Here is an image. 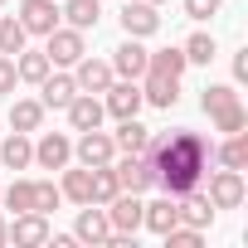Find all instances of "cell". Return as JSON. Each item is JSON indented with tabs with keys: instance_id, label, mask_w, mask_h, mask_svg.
I'll use <instances>...</instances> for the list:
<instances>
[{
	"instance_id": "9a60e30c",
	"label": "cell",
	"mask_w": 248,
	"mask_h": 248,
	"mask_svg": "<svg viewBox=\"0 0 248 248\" xmlns=\"http://www.w3.org/2000/svg\"><path fill=\"white\" fill-rule=\"evenodd\" d=\"M175 224H180V200H175V195L141 204V229H151V233H166V229H175Z\"/></svg>"
},
{
	"instance_id": "74e56055",
	"label": "cell",
	"mask_w": 248,
	"mask_h": 248,
	"mask_svg": "<svg viewBox=\"0 0 248 248\" xmlns=\"http://www.w3.org/2000/svg\"><path fill=\"white\" fill-rule=\"evenodd\" d=\"M0 243H10V224L5 219H0Z\"/></svg>"
},
{
	"instance_id": "5bb4252c",
	"label": "cell",
	"mask_w": 248,
	"mask_h": 248,
	"mask_svg": "<svg viewBox=\"0 0 248 248\" xmlns=\"http://www.w3.org/2000/svg\"><path fill=\"white\" fill-rule=\"evenodd\" d=\"M34 161H39L44 170H63V166L73 161V141H68L63 132H49V137H39V146H34Z\"/></svg>"
},
{
	"instance_id": "8fae6325",
	"label": "cell",
	"mask_w": 248,
	"mask_h": 248,
	"mask_svg": "<svg viewBox=\"0 0 248 248\" xmlns=\"http://www.w3.org/2000/svg\"><path fill=\"white\" fill-rule=\"evenodd\" d=\"M102 107H107V117L127 122V117H137V112H141V88H137L132 78H127V83H112V88H107V102H102Z\"/></svg>"
},
{
	"instance_id": "ffe728a7",
	"label": "cell",
	"mask_w": 248,
	"mask_h": 248,
	"mask_svg": "<svg viewBox=\"0 0 248 248\" xmlns=\"http://www.w3.org/2000/svg\"><path fill=\"white\" fill-rule=\"evenodd\" d=\"M73 93H78L73 73H49V78L39 83V102H44V107H68V102H73Z\"/></svg>"
},
{
	"instance_id": "f1b7e54d",
	"label": "cell",
	"mask_w": 248,
	"mask_h": 248,
	"mask_svg": "<svg viewBox=\"0 0 248 248\" xmlns=\"http://www.w3.org/2000/svg\"><path fill=\"white\" fill-rule=\"evenodd\" d=\"M0 200H5V209H15V214H30L34 209V180H15L10 190H0Z\"/></svg>"
},
{
	"instance_id": "1f68e13d",
	"label": "cell",
	"mask_w": 248,
	"mask_h": 248,
	"mask_svg": "<svg viewBox=\"0 0 248 248\" xmlns=\"http://www.w3.org/2000/svg\"><path fill=\"white\" fill-rule=\"evenodd\" d=\"M59 204H63V190H59L54 180H34V209H39V214H54Z\"/></svg>"
},
{
	"instance_id": "f546056e",
	"label": "cell",
	"mask_w": 248,
	"mask_h": 248,
	"mask_svg": "<svg viewBox=\"0 0 248 248\" xmlns=\"http://www.w3.org/2000/svg\"><path fill=\"white\" fill-rule=\"evenodd\" d=\"M238 102V93L229 88V83H214V88H204V97H200V107L214 117V112H224V107H233Z\"/></svg>"
},
{
	"instance_id": "d590c367",
	"label": "cell",
	"mask_w": 248,
	"mask_h": 248,
	"mask_svg": "<svg viewBox=\"0 0 248 248\" xmlns=\"http://www.w3.org/2000/svg\"><path fill=\"white\" fill-rule=\"evenodd\" d=\"M15 83H20V73H15V59H10V54H0V93H10Z\"/></svg>"
},
{
	"instance_id": "ac0fdd59",
	"label": "cell",
	"mask_w": 248,
	"mask_h": 248,
	"mask_svg": "<svg viewBox=\"0 0 248 248\" xmlns=\"http://www.w3.org/2000/svg\"><path fill=\"white\" fill-rule=\"evenodd\" d=\"M112 146H117V151H127V156H146V146H151V127H141L137 117L117 122V137H112Z\"/></svg>"
},
{
	"instance_id": "7c38bea8",
	"label": "cell",
	"mask_w": 248,
	"mask_h": 248,
	"mask_svg": "<svg viewBox=\"0 0 248 248\" xmlns=\"http://www.w3.org/2000/svg\"><path fill=\"white\" fill-rule=\"evenodd\" d=\"M146 54H151V49H141V39L127 34V44H117V49H112V73H122V78H132V83H137V78L146 73Z\"/></svg>"
},
{
	"instance_id": "277c9868",
	"label": "cell",
	"mask_w": 248,
	"mask_h": 248,
	"mask_svg": "<svg viewBox=\"0 0 248 248\" xmlns=\"http://www.w3.org/2000/svg\"><path fill=\"white\" fill-rule=\"evenodd\" d=\"M122 30H127L132 39H146V34H156V30H161V15H156V5H151V0H127V5H122Z\"/></svg>"
},
{
	"instance_id": "4dcf8cb0",
	"label": "cell",
	"mask_w": 248,
	"mask_h": 248,
	"mask_svg": "<svg viewBox=\"0 0 248 248\" xmlns=\"http://www.w3.org/2000/svg\"><path fill=\"white\" fill-rule=\"evenodd\" d=\"M219 49H214V34H190L185 39V63H209Z\"/></svg>"
},
{
	"instance_id": "83f0119b",
	"label": "cell",
	"mask_w": 248,
	"mask_h": 248,
	"mask_svg": "<svg viewBox=\"0 0 248 248\" xmlns=\"http://www.w3.org/2000/svg\"><path fill=\"white\" fill-rule=\"evenodd\" d=\"M25 39H30V34H25V25H20L15 15H0V54L15 59V54L25 49Z\"/></svg>"
},
{
	"instance_id": "3957f363",
	"label": "cell",
	"mask_w": 248,
	"mask_h": 248,
	"mask_svg": "<svg viewBox=\"0 0 248 248\" xmlns=\"http://www.w3.org/2000/svg\"><path fill=\"white\" fill-rule=\"evenodd\" d=\"M112 170H117V185H122V190H132V195H141V190L156 185V170H151L146 156H127V151H122V161L112 156Z\"/></svg>"
},
{
	"instance_id": "cb8c5ba5",
	"label": "cell",
	"mask_w": 248,
	"mask_h": 248,
	"mask_svg": "<svg viewBox=\"0 0 248 248\" xmlns=\"http://www.w3.org/2000/svg\"><path fill=\"white\" fill-rule=\"evenodd\" d=\"M49 68H54V63H49V54H25V49L15 54V73H20V83H44V78H49Z\"/></svg>"
},
{
	"instance_id": "9c48e42d",
	"label": "cell",
	"mask_w": 248,
	"mask_h": 248,
	"mask_svg": "<svg viewBox=\"0 0 248 248\" xmlns=\"http://www.w3.org/2000/svg\"><path fill=\"white\" fill-rule=\"evenodd\" d=\"M107 224H112V233H137V229H141V200H137L132 190H122V195L107 204Z\"/></svg>"
},
{
	"instance_id": "484cf974",
	"label": "cell",
	"mask_w": 248,
	"mask_h": 248,
	"mask_svg": "<svg viewBox=\"0 0 248 248\" xmlns=\"http://www.w3.org/2000/svg\"><path fill=\"white\" fill-rule=\"evenodd\" d=\"M117 195H122L117 170H112V166H93V200H88V204H112Z\"/></svg>"
},
{
	"instance_id": "6da1fadb",
	"label": "cell",
	"mask_w": 248,
	"mask_h": 248,
	"mask_svg": "<svg viewBox=\"0 0 248 248\" xmlns=\"http://www.w3.org/2000/svg\"><path fill=\"white\" fill-rule=\"evenodd\" d=\"M146 161L156 170V185L166 195H185L204 180V166H209V141L195 137V132H170V137H156L151 132V146H146Z\"/></svg>"
},
{
	"instance_id": "7402d4cb",
	"label": "cell",
	"mask_w": 248,
	"mask_h": 248,
	"mask_svg": "<svg viewBox=\"0 0 248 248\" xmlns=\"http://www.w3.org/2000/svg\"><path fill=\"white\" fill-rule=\"evenodd\" d=\"M190 63H185V49H156L146 54V73H161V78H180Z\"/></svg>"
},
{
	"instance_id": "2e32d148",
	"label": "cell",
	"mask_w": 248,
	"mask_h": 248,
	"mask_svg": "<svg viewBox=\"0 0 248 248\" xmlns=\"http://www.w3.org/2000/svg\"><path fill=\"white\" fill-rule=\"evenodd\" d=\"M73 238H78V243H107V238H112V224H107V209L88 204V209L78 214V224H73Z\"/></svg>"
},
{
	"instance_id": "836d02e7",
	"label": "cell",
	"mask_w": 248,
	"mask_h": 248,
	"mask_svg": "<svg viewBox=\"0 0 248 248\" xmlns=\"http://www.w3.org/2000/svg\"><path fill=\"white\" fill-rule=\"evenodd\" d=\"M214 127H219V132H243V127H248V112H243V102H233V107L214 112Z\"/></svg>"
},
{
	"instance_id": "d6986e66",
	"label": "cell",
	"mask_w": 248,
	"mask_h": 248,
	"mask_svg": "<svg viewBox=\"0 0 248 248\" xmlns=\"http://www.w3.org/2000/svg\"><path fill=\"white\" fill-rule=\"evenodd\" d=\"M146 88H141V102L151 107H175L180 102V78H161V73H141Z\"/></svg>"
},
{
	"instance_id": "ab89813d",
	"label": "cell",
	"mask_w": 248,
	"mask_h": 248,
	"mask_svg": "<svg viewBox=\"0 0 248 248\" xmlns=\"http://www.w3.org/2000/svg\"><path fill=\"white\" fill-rule=\"evenodd\" d=\"M0 5H5V0H0Z\"/></svg>"
},
{
	"instance_id": "8d00e7d4",
	"label": "cell",
	"mask_w": 248,
	"mask_h": 248,
	"mask_svg": "<svg viewBox=\"0 0 248 248\" xmlns=\"http://www.w3.org/2000/svg\"><path fill=\"white\" fill-rule=\"evenodd\" d=\"M233 78H238V83L248 78V49H243V54H233Z\"/></svg>"
},
{
	"instance_id": "d4e9b609",
	"label": "cell",
	"mask_w": 248,
	"mask_h": 248,
	"mask_svg": "<svg viewBox=\"0 0 248 248\" xmlns=\"http://www.w3.org/2000/svg\"><path fill=\"white\" fill-rule=\"evenodd\" d=\"M63 200H73V204H88L93 200V170L83 166V170H63Z\"/></svg>"
},
{
	"instance_id": "30bf717a",
	"label": "cell",
	"mask_w": 248,
	"mask_h": 248,
	"mask_svg": "<svg viewBox=\"0 0 248 248\" xmlns=\"http://www.w3.org/2000/svg\"><path fill=\"white\" fill-rule=\"evenodd\" d=\"M63 112L73 122V132H93V127H102V117H107V107L97 102V93H73V102Z\"/></svg>"
},
{
	"instance_id": "8992f818",
	"label": "cell",
	"mask_w": 248,
	"mask_h": 248,
	"mask_svg": "<svg viewBox=\"0 0 248 248\" xmlns=\"http://www.w3.org/2000/svg\"><path fill=\"white\" fill-rule=\"evenodd\" d=\"M49 214H39V209H30V214H15V224H10V243H20V248H39V243H49Z\"/></svg>"
},
{
	"instance_id": "4316f807",
	"label": "cell",
	"mask_w": 248,
	"mask_h": 248,
	"mask_svg": "<svg viewBox=\"0 0 248 248\" xmlns=\"http://www.w3.org/2000/svg\"><path fill=\"white\" fill-rule=\"evenodd\" d=\"M219 161H224V170H248V137L229 132V141L219 146Z\"/></svg>"
},
{
	"instance_id": "d6a6232c",
	"label": "cell",
	"mask_w": 248,
	"mask_h": 248,
	"mask_svg": "<svg viewBox=\"0 0 248 248\" xmlns=\"http://www.w3.org/2000/svg\"><path fill=\"white\" fill-rule=\"evenodd\" d=\"M161 238H166V248H200V243H204V229H190V224H175V229H166Z\"/></svg>"
},
{
	"instance_id": "e0dca14e",
	"label": "cell",
	"mask_w": 248,
	"mask_h": 248,
	"mask_svg": "<svg viewBox=\"0 0 248 248\" xmlns=\"http://www.w3.org/2000/svg\"><path fill=\"white\" fill-rule=\"evenodd\" d=\"M0 166H5V170L34 166V141H30V132H10L5 141H0Z\"/></svg>"
},
{
	"instance_id": "ba28073f",
	"label": "cell",
	"mask_w": 248,
	"mask_h": 248,
	"mask_svg": "<svg viewBox=\"0 0 248 248\" xmlns=\"http://www.w3.org/2000/svg\"><path fill=\"white\" fill-rule=\"evenodd\" d=\"M204 195H209L214 209H238V204H243V170H219Z\"/></svg>"
},
{
	"instance_id": "44dd1931",
	"label": "cell",
	"mask_w": 248,
	"mask_h": 248,
	"mask_svg": "<svg viewBox=\"0 0 248 248\" xmlns=\"http://www.w3.org/2000/svg\"><path fill=\"white\" fill-rule=\"evenodd\" d=\"M59 20H68L73 30H97L102 5H97V0H63V5H59Z\"/></svg>"
},
{
	"instance_id": "4fadbf2b",
	"label": "cell",
	"mask_w": 248,
	"mask_h": 248,
	"mask_svg": "<svg viewBox=\"0 0 248 248\" xmlns=\"http://www.w3.org/2000/svg\"><path fill=\"white\" fill-rule=\"evenodd\" d=\"M20 25H25V34H49V30H59V5L54 0H25Z\"/></svg>"
},
{
	"instance_id": "603a6c76",
	"label": "cell",
	"mask_w": 248,
	"mask_h": 248,
	"mask_svg": "<svg viewBox=\"0 0 248 248\" xmlns=\"http://www.w3.org/2000/svg\"><path fill=\"white\" fill-rule=\"evenodd\" d=\"M39 122H44V102L20 97V102L10 107V127H15V132H39Z\"/></svg>"
},
{
	"instance_id": "f35d334b",
	"label": "cell",
	"mask_w": 248,
	"mask_h": 248,
	"mask_svg": "<svg viewBox=\"0 0 248 248\" xmlns=\"http://www.w3.org/2000/svg\"><path fill=\"white\" fill-rule=\"evenodd\" d=\"M151 5H161V0H151Z\"/></svg>"
},
{
	"instance_id": "7a4b0ae2",
	"label": "cell",
	"mask_w": 248,
	"mask_h": 248,
	"mask_svg": "<svg viewBox=\"0 0 248 248\" xmlns=\"http://www.w3.org/2000/svg\"><path fill=\"white\" fill-rule=\"evenodd\" d=\"M44 39H49L44 54H49V63H59V68H73V63L88 54V49H83V30H73V25H68V30H49Z\"/></svg>"
},
{
	"instance_id": "e575fe53",
	"label": "cell",
	"mask_w": 248,
	"mask_h": 248,
	"mask_svg": "<svg viewBox=\"0 0 248 248\" xmlns=\"http://www.w3.org/2000/svg\"><path fill=\"white\" fill-rule=\"evenodd\" d=\"M219 5L224 0H185V15L190 20H209V15H219Z\"/></svg>"
},
{
	"instance_id": "5b68a950",
	"label": "cell",
	"mask_w": 248,
	"mask_h": 248,
	"mask_svg": "<svg viewBox=\"0 0 248 248\" xmlns=\"http://www.w3.org/2000/svg\"><path fill=\"white\" fill-rule=\"evenodd\" d=\"M73 156L93 170V166H112V156H117V146H112V137L102 132V127H93V132H83L78 137V146H73Z\"/></svg>"
},
{
	"instance_id": "52a82bcc",
	"label": "cell",
	"mask_w": 248,
	"mask_h": 248,
	"mask_svg": "<svg viewBox=\"0 0 248 248\" xmlns=\"http://www.w3.org/2000/svg\"><path fill=\"white\" fill-rule=\"evenodd\" d=\"M112 78H117V73H112V63H102V59H88V54H83V59L73 63V83H78V93H107Z\"/></svg>"
}]
</instances>
